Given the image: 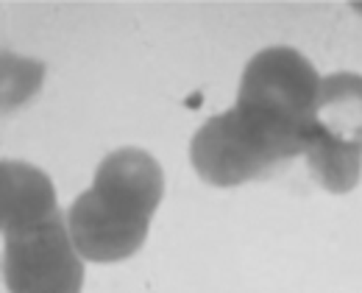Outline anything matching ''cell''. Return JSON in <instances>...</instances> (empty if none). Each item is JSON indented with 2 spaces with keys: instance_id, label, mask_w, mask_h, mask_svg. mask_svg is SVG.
<instances>
[{
  "instance_id": "obj_1",
  "label": "cell",
  "mask_w": 362,
  "mask_h": 293,
  "mask_svg": "<svg viewBox=\"0 0 362 293\" xmlns=\"http://www.w3.org/2000/svg\"><path fill=\"white\" fill-rule=\"evenodd\" d=\"M165 195V173L145 148H115L92 176V185L64 212L70 238L90 263H120L142 248Z\"/></svg>"
},
{
  "instance_id": "obj_2",
  "label": "cell",
  "mask_w": 362,
  "mask_h": 293,
  "mask_svg": "<svg viewBox=\"0 0 362 293\" xmlns=\"http://www.w3.org/2000/svg\"><path fill=\"white\" fill-rule=\"evenodd\" d=\"M320 84L323 79L304 53L290 45H271L248 59L237 100L228 109L248 140L279 168L304 154Z\"/></svg>"
},
{
  "instance_id": "obj_3",
  "label": "cell",
  "mask_w": 362,
  "mask_h": 293,
  "mask_svg": "<svg viewBox=\"0 0 362 293\" xmlns=\"http://www.w3.org/2000/svg\"><path fill=\"white\" fill-rule=\"evenodd\" d=\"M3 282L8 293H81L84 257L70 238L64 215L3 238Z\"/></svg>"
},
{
  "instance_id": "obj_4",
  "label": "cell",
  "mask_w": 362,
  "mask_h": 293,
  "mask_svg": "<svg viewBox=\"0 0 362 293\" xmlns=\"http://www.w3.org/2000/svg\"><path fill=\"white\" fill-rule=\"evenodd\" d=\"M189 162L201 182L212 188H240L259 176H268L271 159L254 146L240 123L234 120L231 109L209 117L189 143Z\"/></svg>"
},
{
  "instance_id": "obj_5",
  "label": "cell",
  "mask_w": 362,
  "mask_h": 293,
  "mask_svg": "<svg viewBox=\"0 0 362 293\" xmlns=\"http://www.w3.org/2000/svg\"><path fill=\"white\" fill-rule=\"evenodd\" d=\"M59 215H64V212L59 209L53 182L45 171H40L28 162H20V159H3V165H0L3 238L45 226Z\"/></svg>"
},
{
  "instance_id": "obj_6",
  "label": "cell",
  "mask_w": 362,
  "mask_h": 293,
  "mask_svg": "<svg viewBox=\"0 0 362 293\" xmlns=\"http://www.w3.org/2000/svg\"><path fill=\"white\" fill-rule=\"evenodd\" d=\"M304 159L315 182L329 193H351L362 179V148L351 146L313 123L304 140Z\"/></svg>"
},
{
  "instance_id": "obj_7",
  "label": "cell",
  "mask_w": 362,
  "mask_h": 293,
  "mask_svg": "<svg viewBox=\"0 0 362 293\" xmlns=\"http://www.w3.org/2000/svg\"><path fill=\"white\" fill-rule=\"evenodd\" d=\"M315 123L329 134L362 148V76L340 70L323 79Z\"/></svg>"
},
{
  "instance_id": "obj_8",
  "label": "cell",
  "mask_w": 362,
  "mask_h": 293,
  "mask_svg": "<svg viewBox=\"0 0 362 293\" xmlns=\"http://www.w3.org/2000/svg\"><path fill=\"white\" fill-rule=\"evenodd\" d=\"M45 79V64L37 59L3 50V109L11 112L40 93Z\"/></svg>"
},
{
  "instance_id": "obj_9",
  "label": "cell",
  "mask_w": 362,
  "mask_h": 293,
  "mask_svg": "<svg viewBox=\"0 0 362 293\" xmlns=\"http://www.w3.org/2000/svg\"><path fill=\"white\" fill-rule=\"evenodd\" d=\"M354 8H357V11H362V3H354Z\"/></svg>"
}]
</instances>
